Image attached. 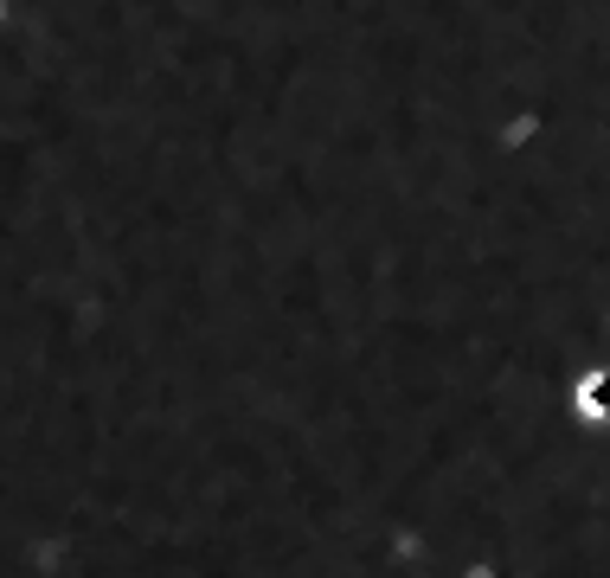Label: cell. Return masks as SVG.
I'll return each instance as SVG.
<instances>
[{"instance_id": "obj_1", "label": "cell", "mask_w": 610, "mask_h": 578, "mask_svg": "<svg viewBox=\"0 0 610 578\" xmlns=\"http://www.w3.org/2000/svg\"><path fill=\"white\" fill-rule=\"evenodd\" d=\"M578 405H585L591 418H610V373H591L585 392H578Z\"/></svg>"}]
</instances>
